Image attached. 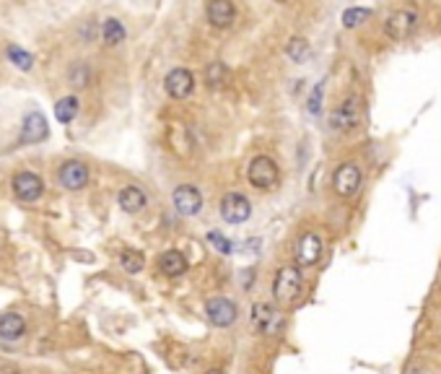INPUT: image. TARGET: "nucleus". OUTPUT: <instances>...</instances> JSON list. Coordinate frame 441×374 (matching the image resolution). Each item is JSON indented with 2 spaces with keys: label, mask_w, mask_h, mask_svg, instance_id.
I'll return each mask as SVG.
<instances>
[{
  "label": "nucleus",
  "mask_w": 441,
  "mask_h": 374,
  "mask_svg": "<svg viewBox=\"0 0 441 374\" xmlns=\"http://www.w3.org/2000/svg\"><path fill=\"white\" fill-rule=\"evenodd\" d=\"M302 289H304V278L302 273H299V268L286 265V268L278 270L275 283H273V296H275L280 304H293L302 296Z\"/></svg>",
  "instance_id": "f257e3e1"
},
{
  "label": "nucleus",
  "mask_w": 441,
  "mask_h": 374,
  "mask_svg": "<svg viewBox=\"0 0 441 374\" xmlns=\"http://www.w3.org/2000/svg\"><path fill=\"white\" fill-rule=\"evenodd\" d=\"M418 29V13L410 8H400V11L389 13L384 21V34L389 36L392 42H405L416 34Z\"/></svg>",
  "instance_id": "f03ea898"
},
{
  "label": "nucleus",
  "mask_w": 441,
  "mask_h": 374,
  "mask_svg": "<svg viewBox=\"0 0 441 374\" xmlns=\"http://www.w3.org/2000/svg\"><path fill=\"white\" fill-rule=\"evenodd\" d=\"M361 117H363V107H361L359 96H348L346 102H340L337 109L330 115V128L335 133H350L361 125Z\"/></svg>",
  "instance_id": "7ed1b4c3"
},
{
  "label": "nucleus",
  "mask_w": 441,
  "mask_h": 374,
  "mask_svg": "<svg viewBox=\"0 0 441 374\" xmlns=\"http://www.w3.org/2000/svg\"><path fill=\"white\" fill-rule=\"evenodd\" d=\"M247 179H249L252 187H257V190H273L280 179L278 164L273 162L270 156H255V159L249 162V169H247Z\"/></svg>",
  "instance_id": "20e7f679"
},
{
  "label": "nucleus",
  "mask_w": 441,
  "mask_h": 374,
  "mask_svg": "<svg viewBox=\"0 0 441 374\" xmlns=\"http://www.w3.org/2000/svg\"><path fill=\"white\" fill-rule=\"evenodd\" d=\"M252 327H255L257 333H262V336H275L283 327V315L273 304L257 302L252 307Z\"/></svg>",
  "instance_id": "39448f33"
},
{
  "label": "nucleus",
  "mask_w": 441,
  "mask_h": 374,
  "mask_svg": "<svg viewBox=\"0 0 441 374\" xmlns=\"http://www.w3.org/2000/svg\"><path fill=\"white\" fill-rule=\"evenodd\" d=\"M332 187L340 198H353L361 187V169L359 164L346 162L337 166V172L332 175Z\"/></svg>",
  "instance_id": "423d86ee"
},
{
  "label": "nucleus",
  "mask_w": 441,
  "mask_h": 374,
  "mask_svg": "<svg viewBox=\"0 0 441 374\" xmlns=\"http://www.w3.org/2000/svg\"><path fill=\"white\" fill-rule=\"evenodd\" d=\"M220 216L226 223H244L252 216V206L242 192H226L220 198Z\"/></svg>",
  "instance_id": "0eeeda50"
},
{
  "label": "nucleus",
  "mask_w": 441,
  "mask_h": 374,
  "mask_svg": "<svg viewBox=\"0 0 441 374\" xmlns=\"http://www.w3.org/2000/svg\"><path fill=\"white\" fill-rule=\"evenodd\" d=\"M42 192H45V182L34 172H19L13 177V195L23 203H36L42 198Z\"/></svg>",
  "instance_id": "6e6552de"
},
{
  "label": "nucleus",
  "mask_w": 441,
  "mask_h": 374,
  "mask_svg": "<svg viewBox=\"0 0 441 374\" xmlns=\"http://www.w3.org/2000/svg\"><path fill=\"white\" fill-rule=\"evenodd\" d=\"M163 89H166V94H169L172 99H187L190 94L195 91V76H192V70L187 68L169 70L166 78H163Z\"/></svg>",
  "instance_id": "1a4fd4ad"
},
{
  "label": "nucleus",
  "mask_w": 441,
  "mask_h": 374,
  "mask_svg": "<svg viewBox=\"0 0 441 374\" xmlns=\"http://www.w3.org/2000/svg\"><path fill=\"white\" fill-rule=\"evenodd\" d=\"M322 239H319V234L314 232H306L299 236V242H296V260L302 263V265H317L319 263V257H322Z\"/></svg>",
  "instance_id": "9d476101"
},
{
  "label": "nucleus",
  "mask_w": 441,
  "mask_h": 374,
  "mask_svg": "<svg viewBox=\"0 0 441 374\" xmlns=\"http://www.w3.org/2000/svg\"><path fill=\"white\" fill-rule=\"evenodd\" d=\"M172 200H174V208L182 216H198L200 208H203V195H200L198 187L192 185H179L174 190Z\"/></svg>",
  "instance_id": "9b49d317"
},
{
  "label": "nucleus",
  "mask_w": 441,
  "mask_h": 374,
  "mask_svg": "<svg viewBox=\"0 0 441 374\" xmlns=\"http://www.w3.org/2000/svg\"><path fill=\"white\" fill-rule=\"evenodd\" d=\"M205 19L210 21V26L216 29H229L236 19V8L231 0H208L205 6Z\"/></svg>",
  "instance_id": "f8f14e48"
},
{
  "label": "nucleus",
  "mask_w": 441,
  "mask_h": 374,
  "mask_svg": "<svg viewBox=\"0 0 441 374\" xmlns=\"http://www.w3.org/2000/svg\"><path fill=\"white\" fill-rule=\"evenodd\" d=\"M60 185L65 190H83L89 185V166L83 162H65L60 166Z\"/></svg>",
  "instance_id": "ddd939ff"
},
{
  "label": "nucleus",
  "mask_w": 441,
  "mask_h": 374,
  "mask_svg": "<svg viewBox=\"0 0 441 374\" xmlns=\"http://www.w3.org/2000/svg\"><path fill=\"white\" fill-rule=\"evenodd\" d=\"M205 312H208V320L216 327H229L236 320V304L223 299V296H216V299L208 302Z\"/></svg>",
  "instance_id": "4468645a"
},
{
  "label": "nucleus",
  "mask_w": 441,
  "mask_h": 374,
  "mask_svg": "<svg viewBox=\"0 0 441 374\" xmlns=\"http://www.w3.org/2000/svg\"><path fill=\"white\" fill-rule=\"evenodd\" d=\"M47 135H49V128H47V120L42 112H29L23 117L21 143H42Z\"/></svg>",
  "instance_id": "2eb2a0df"
},
{
  "label": "nucleus",
  "mask_w": 441,
  "mask_h": 374,
  "mask_svg": "<svg viewBox=\"0 0 441 374\" xmlns=\"http://www.w3.org/2000/svg\"><path fill=\"white\" fill-rule=\"evenodd\" d=\"M117 203H120V208L125 210V213H138V210L146 208L148 198H146V192H143L140 187L128 185V187H122V190H120V195H117Z\"/></svg>",
  "instance_id": "dca6fc26"
},
{
  "label": "nucleus",
  "mask_w": 441,
  "mask_h": 374,
  "mask_svg": "<svg viewBox=\"0 0 441 374\" xmlns=\"http://www.w3.org/2000/svg\"><path fill=\"white\" fill-rule=\"evenodd\" d=\"M26 333V322L19 312H3L0 315V338L3 340H19Z\"/></svg>",
  "instance_id": "f3484780"
},
{
  "label": "nucleus",
  "mask_w": 441,
  "mask_h": 374,
  "mask_svg": "<svg viewBox=\"0 0 441 374\" xmlns=\"http://www.w3.org/2000/svg\"><path fill=\"white\" fill-rule=\"evenodd\" d=\"M159 270H161L163 276H169V278H177V276H182L187 270V257L179 250H166L159 257Z\"/></svg>",
  "instance_id": "a211bd4d"
},
{
  "label": "nucleus",
  "mask_w": 441,
  "mask_h": 374,
  "mask_svg": "<svg viewBox=\"0 0 441 374\" xmlns=\"http://www.w3.org/2000/svg\"><path fill=\"white\" fill-rule=\"evenodd\" d=\"M229 83V68H226V63H210L208 68H205V86L213 89V91H218Z\"/></svg>",
  "instance_id": "6ab92c4d"
},
{
  "label": "nucleus",
  "mask_w": 441,
  "mask_h": 374,
  "mask_svg": "<svg viewBox=\"0 0 441 374\" xmlns=\"http://www.w3.org/2000/svg\"><path fill=\"white\" fill-rule=\"evenodd\" d=\"M125 36H128V32H125L122 21H117V19H106V21L102 23V39H104V45L117 47L120 42H125Z\"/></svg>",
  "instance_id": "aec40b11"
},
{
  "label": "nucleus",
  "mask_w": 441,
  "mask_h": 374,
  "mask_svg": "<svg viewBox=\"0 0 441 374\" xmlns=\"http://www.w3.org/2000/svg\"><path fill=\"white\" fill-rule=\"evenodd\" d=\"M76 115H78V99H76V96H63L58 104H55V117H58V122H63V125L73 122Z\"/></svg>",
  "instance_id": "412c9836"
},
{
  "label": "nucleus",
  "mask_w": 441,
  "mask_h": 374,
  "mask_svg": "<svg viewBox=\"0 0 441 374\" xmlns=\"http://www.w3.org/2000/svg\"><path fill=\"white\" fill-rule=\"evenodd\" d=\"M286 55H289L293 63H306L309 60V55H312V47H309V42L304 39V36H293V39H289V47H286Z\"/></svg>",
  "instance_id": "4be33fe9"
},
{
  "label": "nucleus",
  "mask_w": 441,
  "mask_h": 374,
  "mask_svg": "<svg viewBox=\"0 0 441 374\" xmlns=\"http://www.w3.org/2000/svg\"><path fill=\"white\" fill-rule=\"evenodd\" d=\"M5 55H8V60H11L13 65L19 70H32L34 68V55L32 52H26L23 47H19V45H8V50H5Z\"/></svg>",
  "instance_id": "5701e85b"
},
{
  "label": "nucleus",
  "mask_w": 441,
  "mask_h": 374,
  "mask_svg": "<svg viewBox=\"0 0 441 374\" xmlns=\"http://www.w3.org/2000/svg\"><path fill=\"white\" fill-rule=\"evenodd\" d=\"M120 265H122V270H128V273H140L143 270V265H146V257L140 255L138 250H122L120 252Z\"/></svg>",
  "instance_id": "b1692460"
},
{
  "label": "nucleus",
  "mask_w": 441,
  "mask_h": 374,
  "mask_svg": "<svg viewBox=\"0 0 441 374\" xmlns=\"http://www.w3.org/2000/svg\"><path fill=\"white\" fill-rule=\"evenodd\" d=\"M68 81L73 83V86H78V89L89 86V81H91V70H89V65H86V63H76V65L68 70Z\"/></svg>",
  "instance_id": "393cba45"
},
{
  "label": "nucleus",
  "mask_w": 441,
  "mask_h": 374,
  "mask_svg": "<svg viewBox=\"0 0 441 374\" xmlns=\"http://www.w3.org/2000/svg\"><path fill=\"white\" fill-rule=\"evenodd\" d=\"M372 19V11L369 8H348V11L343 13V26L346 29H353V26H361L363 21H369Z\"/></svg>",
  "instance_id": "a878e982"
},
{
  "label": "nucleus",
  "mask_w": 441,
  "mask_h": 374,
  "mask_svg": "<svg viewBox=\"0 0 441 374\" xmlns=\"http://www.w3.org/2000/svg\"><path fill=\"white\" fill-rule=\"evenodd\" d=\"M205 239H208V245L213 247V250H218L220 255H231V252H234V245L220 232H208V236H205Z\"/></svg>",
  "instance_id": "bb28decb"
},
{
  "label": "nucleus",
  "mask_w": 441,
  "mask_h": 374,
  "mask_svg": "<svg viewBox=\"0 0 441 374\" xmlns=\"http://www.w3.org/2000/svg\"><path fill=\"white\" fill-rule=\"evenodd\" d=\"M319 107H322V86H317V91L312 94V99H309V112H319Z\"/></svg>",
  "instance_id": "cd10ccee"
},
{
  "label": "nucleus",
  "mask_w": 441,
  "mask_h": 374,
  "mask_svg": "<svg viewBox=\"0 0 441 374\" xmlns=\"http://www.w3.org/2000/svg\"><path fill=\"white\" fill-rule=\"evenodd\" d=\"M205 374H223L220 369H210V372H205Z\"/></svg>",
  "instance_id": "c85d7f7f"
},
{
  "label": "nucleus",
  "mask_w": 441,
  "mask_h": 374,
  "mask_svg": "<svg viewBox=\"0 0 441 374\" xmlns=\"http://www.w3.org/2000/svg\"><path fill=\"white\" fill-rule=\"evenodd\" d=\"M278 3H289V0H278Z\"/></svg>",
  "instance_id": "c756f323"
}]
</instances>
